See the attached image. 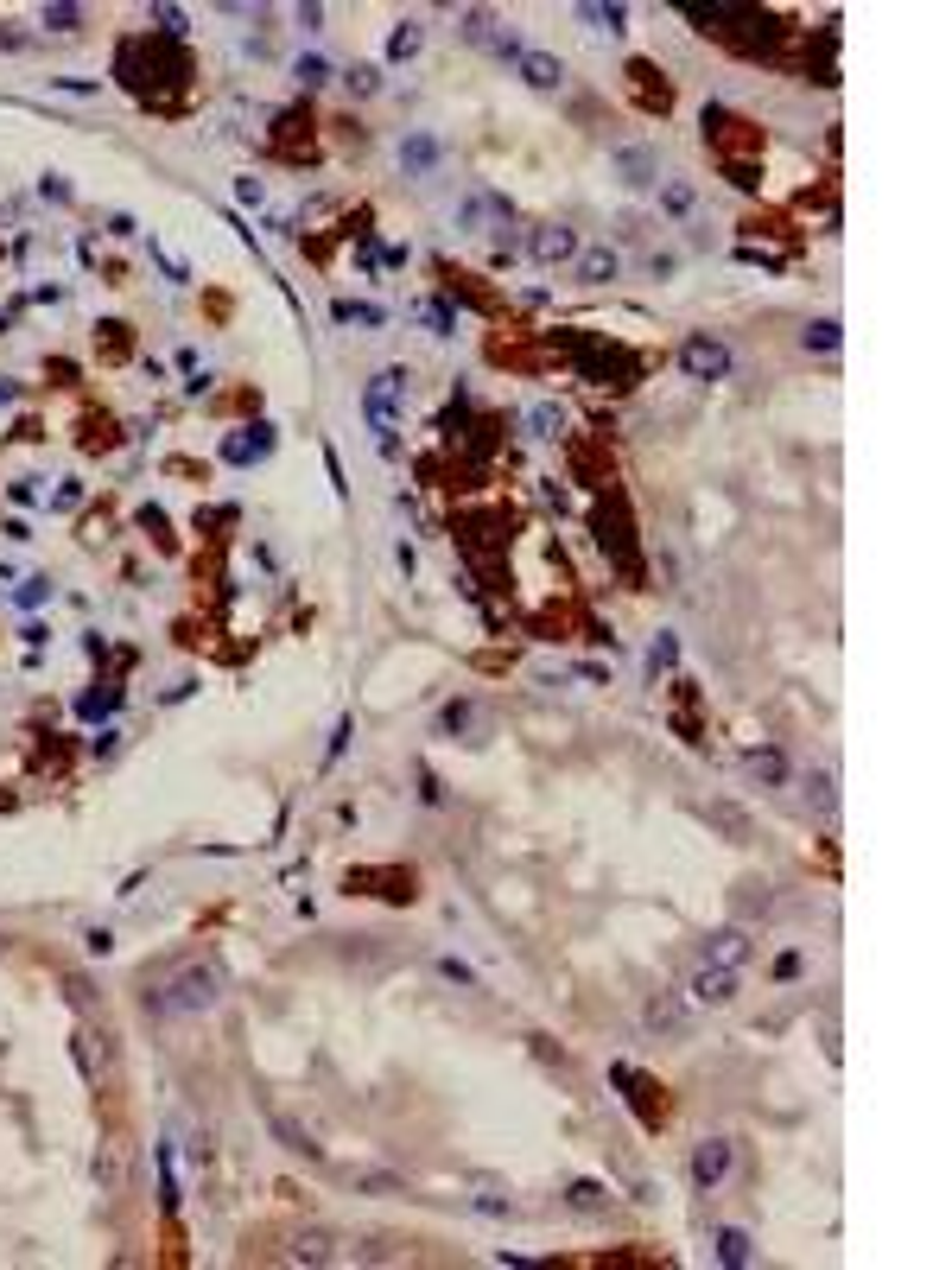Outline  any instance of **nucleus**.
<instances>
[{"label":"nucleus","instance_id":"10","mask_svg":"<svg viewBox=\"0 0 952 1270\" xmlns=\"http://www.w3.org/2000/svg\"><path fill=\"white\" fill-rule=\"evenodd\" d=\"M724 1175H731V1144H724V1137L692 1144V1187H698V1195H711Z\"/></svg>","mask_w":952,"mask_h":1270},{"label":"nucleus","instance_id":"39","mask_svg":"<svg viewBox=\"0 0 952 1270\" xmlns=\"http://www.w3.org/2000/svg\"><path fill=\"white\" fill-rule=\"evenodd\" d=\"M152 32L159 39H185V14L178 7H152Z\"/></svg>","mask_w":952,"mask_h":1270},{"label":"nucleus","instance_id":"41","mask_svg":"<svg viewBox=\"0 0 952 1270\" xmlns=\"http://www.w3.org/2000/svg\"><path fill=\"white\" fill-rule=\"evenodd\" d=\"M337 318H343V325H381V311H375V305H350V299L337 305Z\"/></svg>","mask_w":952,"mask_h":1270},{"label":"nucleus","instance_id":"28","mask_svg":"<svg viewBox=\"0 0 952 1270\" xmlns=\"http://www.w3.org/2000/svg\"><path fill=\"white\" fill-rule=\"evenodd\" d=\"M756 1257V1245H749V1232L743 1226H718V1264H731V1270H743Z\"/></svg>","mask_w":952,"mask_h":1270},{"label":"nucleus","instance_id":"22","mask_svg":"<svg viewBox=\"0 0 952 1270\" xmlns=\"http://www.w3.org/2000/svg\"><path fill=\"white\" fill-rule=\"evenodd\" d=\"M527 439H540V445L566 439V407H560V401H540V407H527Z\"/></svg>","mask_w":952,"mask_h":1270},{"label":"nucleus","instance_id":"1","mask_svg":"<svg viewBox=\"0 0 952 1270\" xmlns=\"http://www.w3.org/2000/svg\"><path fill=\"white\" fill-rule=\"evenodd\" d=\"M216 1004H222V972L210 960H185L166 985L146 991V1010H159V1016H204Z\"/></svg>","mask_w":952,"mask_h":1270},{"label":"nucleus","instance_id":"43","mask_svg":"<svg viewBox=\"0 0 952 1270\" xmlns=\"http://www.w3.org/2000/svg\"><path fill=\"white\" fill-rule=\"evenodd\" d=\"M109 356H127V325H102V337H96Z\"/></svg>","mask_w":952,"mask_h":1270},{"label":"nucleus","instance_id":"8","mask_svg":"<svg viewBox=\"0 0 952 1270\" xmlns=\"http://www.w3.org/2000/svg\"><path fill=\"white\" fill-rule=\"evenodd\" d=\"M508 222H515V210H508L502 197H490V191H476V197L457 204V229H463V235H496V229H508Z\"/></svg>","mask_w":952,"mask_h":1270},{"label":"nucleus","instance_id":"9","mask_svg":"<svg viewBox=\"0 0 952 1270\" xmlns=\"http://www.w3.org/2000/svg\"><path fill=\"white\" fill-rule=\"evenodd\" d=\"M610 1080H616V1086H628V1099L642 1105V1125H648V1131H661V1125H667V1099H654L661 1086H654L648 1074H635V1067H622V1061H616V1067H610Z\"/></svg>","mask_w":952,"mask_h":1270},{"label":"nucleus","instance_id":"33","mask_svg":"<svg viewBox=\"0 0 952 1270\" xmlns=\"http://www.w3.org/2000/svg\"><path fill=\"white\" fill-rule=\"evenodd\" d=\"M661 210L667 216H692V185L686 179H661Z\"/></svg>","mask_w":952,"mask_h":1270},{"label":"nucleus","instance_id":"40","mask_svg":"<svg viewBox=\"0 0 952 1270\" xmlns=\"http://www.w3.org/2000/svg\"><path fill=\"white\" fill-rule=\"evenodd\" d=\"M438 972H445V979H451V985H463V991H476V972H470V966H463V960H457V952H445V960H438Z\"/></svg>","mask_w":952,"mask_h":1270},{"label":"nucleus","instance_id":"46","mask_svg":"<svg viewBox=\"0 0 952 1270\" xmlns=\"http://www.w3.org/2000/svg\"><path fill=\"white\" fill-rule=\"evenodd\" d=\"M39 191H45V197H51V204H70V185H64V179H57V172H51V179H45V185H39Z\"/></svg>","mask_w":952,"mask_h":1270},{"label":"nucleus","instance_id":"37","mask_svg":"<svg viewBox=\"0 0 952 1270\" xmlns=\"http://www.w3.org/2000/svg\"><path fill=\"white\" fill-rule=\"evenodd\" d=\"M724 172H731V185H737V191H762V166H756V159H731Z\"/></svg>","mask_w":952,"mask_h":1270},{"label":"nucleus","instance_id":"26","mask_svg":"<svg viewBox=\"0 0 952 1270\" xmlns=\"http://www.w3.org/2000/svg\"><path fill=\"white\" fill-rule=\"evenodd\" d=\"M566 1207H572V1214H610V1187H603V1181H572V1187H566Z\"/></svg>","mask_w":952,"mask_h":1270},{"label":"nucleus","instance_id":"15","mask_svg":"<svg viewBox=\"0 0 952 1270\" xmlns=\"http://www.w3.org/2000/svg\"><path fill=\"white\" fill-rule=\"evenodd\" d=\"M749 952H756L749 927H718V934L705 940V960H711V966H731V972H737V966H749Z\"/></svg>","mask_w":952,"mask_h":1270},{"label":"nucleus","instance_id":"19","mask_svg":"<svg viewBox=\"0 0 952 1270\" xmlns=\"http://www.w3.org/2000/svg\"><path fill=\"white\" fill-rule=\"evenodd\" d=\"M642 1022L654 1029V1036H686V1004L673 997V991H661V997H648V1010H642Z\"/></svg>","mask_w":952,"mask_h":1270},{"label":"nucleus","instance_id":"17","mask_svg":"<svg viewBox=\"0 0 952 1270\" xmlns=\"http://www.w3.org/2000/svg\"><path fill=\"white\" fill-rule=\"evenodd\" d=\"M610 159H616L622 185H661V152L654 146H616Z\"/></svg>","mask_w":952,"mask_h":1270},{"label":"nucleus","instance_id":"6","mask_svg":"<svg viewBox=\"0 0 952 1270\" xmlns=\"http://www.w3.org/2000/svg\"><path fill=\"white\" fill-rule=\"evenodd\" d=\"M680 369H686L692 381H724V375H731V344L711 337V331H692V337L680 344Z\"/></svg>","mask_w":952,"mask_h":1270},{"label":"nucleus","instance_id":"2","mask_svg":"<svg viewBox=\"0 0 952 1270\" xmlns=\"http://www.w3.org/2000/svg\"><path fill=\"white\" fill-rule=\"evenodd\" d=\"M407 394H413V375L407 369H381L368 387H362V414H368V426H375V439H381V451L394 457L401 451V439H394V426H401V407H407Z\"/></svg>","mask_w":952,"mask_h":1270},{"label":"nucleus","instance_id":"13","mask_svg":"<svg viewBox=\"0 0 952 1270\" xmlns=\"http://www.w3.org/2000/svg\"><path fill=\"white\" fill-rule=\"evenodd\" d=\"M628 76H635V102H642V115H667L673 109V84H661V70L648 57H635Z\"/></svg>","mask_w":952,"mask_h":1270},{"label":"nucleus","instance_id":"31","mask_svg":"<svg viewBox=\"0 0 952 1270\" xmlns=\"http://www.w3.org/2000/svg\"><path fill=\"white\" fill-rule=\"evenodd\" d=\"M476 725V699H451L445 711H438V737H463Z\"/></svg>","mask_w":952,"mask_h":1270},{"label":"nucleus","instance_id":"7","mask_svg":"<svg viewBox=\"0 0 952 1270\" xmlns=\"http://www.w3.org/2000/svg\"><path fill=\"white\" fill-rule=\"evenodd\" d=\"M527 255H533L540 267H566V261L578 255V229H572V222H540V229H527Z\"/></svg>","mask_w":952,"mask_h":1270},{"label":"nucleus","instance_id":"48","mask_svg":"<svg viewBox=\"0 0 952 1270\" xmlns=\"http://www.w3.org/2000/svg\"><path fill=\"white\" fill-rule=\"evenodd\" d=\"M7 401H14V381H0V407H7Z\"/></svg>","mask_w":952,"mask_h":1270},{"label":"nucleus","instance_id":"5","mask_svg":"<svg viewBox=\"0 0 952 1270\" xmlns=\"http://www.w3.org/2000/svg\"><path fill=\"white\" fill-rule=\"evenodd\" d=\"M705 140L718 146V166H731V159H749V152L762 146V127H756V121H743V115H731V109H718V102H711V109H705Z\"/></svg>","mask_w":952,"mask_h":1270},{"label":"nucleus","instance_id":"14","mask_svg":"<svg viewBox=\"0 0 952 1270\" xmlns=\"http://www.w3.org/2000/svg\"><path fill=\"white\" fill-rule=\"evenodd\" d=\"M692 997H698V1004H711V1010L737 1004V972H731V966H711V960H705V966L692 972Z\"/></svg>","mask_w":952,"mask_h":1270},{"label":"nucleus","instance_id":"3","mask_svg":"<svg viewBox=\"0 0 952 1270\" xmlns=\"http://www.w3.org/2000/svg\"><path fill=\"white\" fill-rule=\"evenodd\" d=\"M566 350H572V362H578V375H585L591 387H628V381H642V362H635L622 344H610V337H566Z\"/></svg>","mask_w":952,"mask_h":1270},{"label":"nucleus","instance_id":"4","mask_svg":"<svg viewBox=\"0 0 952 1270\" xmlns=\"http://www.w3.org/2000/svg\"><path fill=\"white\" fill-rule=\"evenodd\" d=\"M591 527H597V546L610 552V566L628 579V585H642V546H635V527H628V509L610 496V502H597V515H591Z\"/></svg>","mask_w":952,"mask_h":1270},{"label":"nucleus","instance_id":"25","mask_svg":"<svg viewBox=\"0 0 952 1270\" xmlns=\"http://www.w3.org/2000/svg\"><path fill=\"white\" fill-rule=\"evenodd\" d=\"M801 344H807L813 356H838V350H844V325H838V318H813V325L801 331Z\"/></svg>","mask_w":952,"mask_h":1270},{"label":"nucleus","instance_id":"20","mask_svg":"<svg viewBox=\"0 0 952 1270\" xmlns=\"http://www.w3.org/2000/svg\"><path fill=\"white\" fill-rule=\"evenodd\" d=\"M438 159H445V146H438L432 134H407V140H401V166H407V179H426Z\"/></svg>","mask_w":952,"mask_h":1270},{"label":"nucleus","instance_id":"47","mask_svg":"<svg viewBox=\"0 0 952 1270\" xmlns=\"http://www.w3.org/2000/svg\"><path fill=\"white\" fill-rule=\"evenodd\" d=\"M84 946H90V952H109V946H115V934H109V927H90V934H84Z\"/></svg>","mask_w":952,"mask_h":1270},{"label":"nucleus","instance_id":"35","mask_svg":"<svg viewBox=\"0 0 952 1270\" xmlns=\"http://www.w3.org/2000/svg\"><path fill=\"white\" fill-rule=\"evenodd\" d=\"M343 84H350V96H375L381 90V64H350Z\"/></svg>","mask_w":952,"mask_h":1270},{"label":"nucleus","instance_id":"27","mask_svg":"<svg viewBox=\"0 0 952 1270\" xmlns=\"http://www.w3.org/2000/svg\"><path fill=\"white\" fill-rule=\"evenodd\" d=\"M420 45H426V26H420V20H401V26H394V39H387V64L420 57Z\"/></svg>","mask_w":952,"mask_h":1270},{"label":"nucleus","instance_id":"11","mask_svg":"<svg viewBox=\"0 0 952 1270\" xmlns=\"http://www.w3.org/2000/svg\"><path fill=\"white\" fill-rule=\"evenodd\" d=\"M292 1264H343L350 1251H343V1239L337 1232H325V1226H305V1232H292V1251H286Z\"/></svg>","mask_w":952,"mask_h":1270},{"label":"nucleus","instance_id":"16","mask_svg":"<svg viewBox=\"0 0 952 1270\" xmlns=\"http://www.w3.org/2000/svg\"><path fill=\"white\" fill-rule=\"evenodd\" d=\"M572 274H578L585 286H610V280L622 274V255H616L610 242H591V249H578V255H572Z\"/></svg>","mask_w":952,"mask_h":1270},{"label":"nucleus","instance_id":"12","mask_svg":"<svg viewBox=\"0 0 952 1270\" xmlns=\"http://www.w3.org/2000/svg\"><path fill=\"white\" fill-rule=\"evenodd\" d=\"M515 70H521V84H527V90H540V96L566 90V64L552 57V51H521V57H515Z\"/></svg>","mask_w":952,"mask_h":1270},{"label":"nucleus","instance_id":"23","mask_svg":"<svg viewBox=\"0 0 952 1270\" xmlns=\"http://www.w3.org/2000/svg\"><path fill=\"white\" fill-rule=\"evenodd\" d=\"M743 769H749V781H762V787H781V781H787V756H781L775 744L749 750V756H743Z\"/></svg>","mask_w":952,"mask_h":1270},{"label":"nucleus","instance_id":"18","mask_svg":"<svg viewBox=\"0 0 952 1270\" xmlns=\"http://www.w3.org/2000/svg\"><path fill=\"white\" fill-rule=\"evenodd\" d=\"M457 39H463V45H490V51H496V45H502V20H496L490 7H457Z\"/></svg>","mask_w":952,"mask_h":1270},{"label":"nucleus","instance_id":"42","mask_svg":"<svg viewBox=\"0 0 952 1270\" xmlns=\"http://www.w3.org/2000/svg\"><path fill=\"white\" fill-rule=\"evenodd\" d=\"M426 325H432L438 337H451V325H457V318H451V305H445V299H432V305H426Z\"/></svg>","mask_w":952,"mask_h":1270},{"label":"nucleus","instance_id":"34","mask_svg":"<svg viewBox=\"0 0 952 1270\" xmlns=\"http://www.w3.org/2000/svg\"><path fill=\"white\" fill-rule=\"evenodd\" d=\"M673 661H680V635H667V629H661V635H654V649H648V674L661 680Z\"/></svg>","mask_w":952,"mask_h":1270},{"label":"nucleus","instance_id":"44","mask_svg":"<svg viewBox=\"0 0 952 1270\" xmlns=\"http://www.w3.org/2000/svg\"><path fill=\"white\" fill-rule=\"evenodd\" d=\"M476 1214H490V1220H508V1214H515V1207H508V1201H502V1195H476Z\"/></svg>","mask_w":952,"mask_h":1270},{"label":"nucleus","instance_id":"36","mask_svg":"<svg viewBox=\"0 0 952 1270\" xmlns=\"http://www.w3.org/2000/svg\"><path fill=\"white\" fill-rule=\"evenodd\" d=\"M39 20H45L51 32H76V26H84V7H64V0H57V7H45Z\"/></svg>","mask_w":952,"mask_h":1270},{"label":"nucleus","instance_id":"30","mask_svg":"<svg viewBox=\"0 0 952 1270\" xmlns=\"http://www.w3.org/2000/svg\"><path fill=\"white\" fill-rule=\"evenodd\" d=\"M578 20H585V26H597V32H622V26H628V7H616V0H610V7H603V0H585V7H578Z\"/></svg>","mask_w":952,"mask_h":1270},{"label":"nucleus","instance_id":"45","mask_svg":"<svg viewBox=\"0 0 952 1270\" xmlns=\"http://www.w3.org/2000/svg\"><path fill=\"white\" fill-rule=\"evenodd\" d=\"M775 979H801V952H781V960H775Z\"/></svg>","mask_w":952,"mask_h":1270},{"label":"nucleus","instance_id":"32","mask_svg":"<svg viewBox=\"0 0 952 1270\" xmlns=\"http://www.w3.org/2000/svg\"><path fill=\"white\" fill-rule=\"evenodd\" d=\"M801 787H807V801H813L819 814H838V781H832L826 769H807V781H801Z\"/></svg>","mask_w":952,"mask_h":1270},{"label":"nucleus","instance_id":"29","mask_svg":"<svg viewBox=\"0 0 952 1270\" xmlns=\"http://www.w3.org/2000/svg\"><path fill=\"white\" fill-rule=\"evenodd\" d=\"M267 445H273V439H267V426H255V439H248V432L222 439V457H229V464H255V457H261Z\"/></svg>","mask_w":952,"mask_h":1270},{"label":"nucleus","instance_id":"21","mask_svg":"<svg viewBox=\"0 0 952 1270\" xmlns=\"http://www.w3.org/2000/svg\"><path fill=\"white\" fill-rule=\"evenodd\" d=\"M343 1187H356V1195H407V1181L394 1169H343Z\"/></svg>","mask_w":952,"mask_h":1270},{"label":"nucleus","instance_id":"24","mask_svg":"<svg viewBox=\"0 0 952 1270\" xmlns=\"http://www.w3.org/2000/svg\"><path fill=\"white\" fill-rule=\"evenodd\" d=\"M273 1137L292 1150V1156H311V1162H325V1144H311V1131L299 1119H286V1111H273Z\"/></svg>","mask_w":952,"mask_h":1270},{"label":"nucleus","instance_id":"38","mask_svg":"<svg viewBox=\"0 0 952 1270\" xmlns=\"http://www.w3.org/2000/svg\"><path fill=\"white\" fill-rule=\"evenodd\" d=\"M292 76H299L305 90H317V84H331V64H325V57H299V64H292Z\"/></svg>","mask_w":952,"mask_h":1270}]
</instances>
